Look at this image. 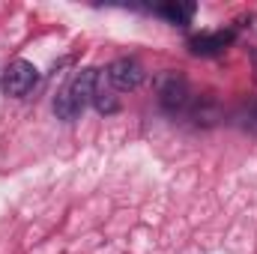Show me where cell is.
<instances>
[{
	"instance_id": "3957f363",
	"label": "cell",
	"mask_w": 257,
	"mask_h": 254,
	"mask_svg": "<svg viewBox=\"0 0 257 254\" xmlns=\"http://www.w3.org/2000/svg\"><path fill=\"white\" fill-rule=\"evenodd\" d=\"M159 102L168 114H180L189 108L192 102V90H189V81L177 72H168L159 78Z\"/></svg>"
},
{
	"instance_id": "6da1fadb",
	"label": "cell",
	"mask_w": 257,
	"mask_h": 254,
	"mask_svg": "<svg viewBox=\"0 0 257 254\" xmlns=\"http://www.w3.org/2000/svg\"><path fill=\"white\" fill-rule=\"evenodd\" d=\"M96 75H99V69H93V66L78 69L63 87L57 90V96H54V114H57V120L72 123V120H78L84 114V108L93 102Z\"/></svg>"
},
{
	"instance_id": "5b68a950",
	"label": "cell",
	"mask_w": 257,
	"mask_h": 254,
	"mask_svg": "<svg viewBox=\"0 0 257 254\" xmlns=\"http://www.w3.org/2000/svg\"><path fill=\"white\" fill-rule=\"evenodd\" d=\"M233 42V30H215V33H200L189 39V51L197 57H212V54H221L227 45Z\"/></svg>"
},
{
	"instance_id": "277c9868",
	"label": "cell",
	"mask_w": 257,
	"mask_h": 254,
	"mask_svg": "<svg viewBox=\"0 0 257 254\" xmlns=\"http://www.w3.org/2000/svg\"><path fill=\"white\" fill-rule=\"evenodd\" d=\"M105 75H108V81H111V87L114 90H138L141 84H144V66L138 63V60H132V57H120V60H114V63L105 69Z\"/></svg>"
},
{
	"instance_id": "52a82bcc",
	"label": "cell",
	"mask_w": 257,
	"mask_h": 254,
	"mask_svg": "<svg viewBox=\"0 0 257 254\" xmlns=\"http://www.w3.org/2000/svg\"><path fill=\"white\" fill-rule=\"evenodd\" d=\"M194 12H197V6H194L192 0H171V3H162V6H159V15L168 18V21L177 24V27H186L194 18Z\"/></svg>"
},
{
	"instance_id": "8992f818",
	"label": "cell",
	"mask_w": 257,
	"mask_h": 254,
	"mask_svg": "<svg viewBox=\"0 0 257 254\" xmlns=\"http://www.w3.org/2000/svg\"><path fill=\"white\" fill-rule=\"evenodd\" d=\"M93 105H96L99 114H117V111H120V99L114 96V87H111V81H108V75H105L102 69H99V75H96Z\"/></svg>"
},
{
	"instance_id": "7a4b0ae2",
	"label": "cell",
	"mask_w": 257,
	"mask_h": 254,
	"mask_svg": "<svg viewBox=\"0 0 257 254\" xmlns=\"http://www.w3.org/2000/svg\"><path fill=\"white\" fill-rule=\"evenodd\" d=\"M36 81H39V69L30 63V60H12V63L6 66V72H3L0 87H3L6 96L21 99V96H27L36 87Z\"/></svg>"
}]
</instances>
